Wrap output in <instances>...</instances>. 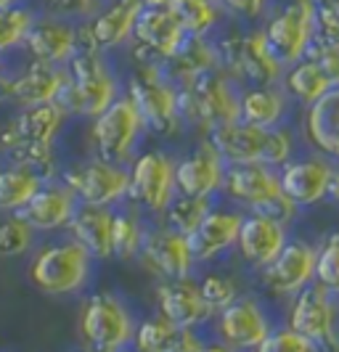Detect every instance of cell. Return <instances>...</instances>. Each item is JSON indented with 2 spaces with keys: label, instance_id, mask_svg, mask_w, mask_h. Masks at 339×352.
<instances>
[{
  "label": "cell",
  "instance_id": "10",
  "mask_svg": "<svg viewBox=\"0 0 339 352\" xmlns=\"http://www.w3.org/2000/svg\"><path fill=\"white\" fill-rule=\"evenodd\" d=\"M130 188L127 199L151 214H162L170 199L178 194L175 188V162L167 151H143L127 164Z\"/></svg>",
  "mask_w": 339,
  "mask_h": 352
},
{
  "label": "cell",
  "instance_id": "13",
  "mask_svg": "<svg viewBox=\"0 0 339 352\" xmlns=\"http://www.w3.org/2000/svg\"><path fill=\"white\" fill-rule=\"evenodd\" d=\"M270 331V316L254 297L239 294L228 307L215 313V336L228 350H260Z\"/></svg>",
  "mask_w": 339,
  "mask_h": 352
},
{
  "label": "cell",
  "instance_id": "33",
  "mask_svg": "<svg viewBox=\"0 0 339 352\" xmlns=\"http://www.w3.org/2000/svg\"><path fill=\"white\" fill-rule=\"evenodd\" d=\"M43 183L45 177H40L32 170L8 164L6 170H0V210L19 212L43 188Z\"/></svg>",
  "mask_w": 339,
  "mask_h": 352
},
{
  "label": "cell",
  "instance_id": "2",
  "mask_svg": "<svg viewBox=\"0 0 339 352\" xmlns=\"http://www.w3.org/2000/svg\"><path fill=\"white\" fill-rule=\"evenodd\" d=\"M178 109L183 124H191L204 135L217 124L241 120V90L220 67L201 72L191 82L178 85Z\"/></svg>",
  "mask_w": 339,
  "mask_h": 352
},
{
  "label": "cell",
  "instance_id": "14",
  "mask_svg": "<svg viewBox=\"0 0 339 352\" xmlns=\"http://www.w3.org/2000/svg\"><path fill=\"white\" fill-rule=\"evenodd\" d=\"M138 260L151 273H157L160 278L191 276L194 267H197V260L191 254V244H188V236L175 228H170V226L146 228Z\"/></svg>",
  "mask_w": 339,
  "mask_h": 352
},
{
  "label": "cell",
  "instance_id": "6",
  "mask_svg": "<svg viewBox=\"0 0 339 352\" xmlns=\"http://www.w3.org/2000/svg\"><path fill=\"white\" fill-rule=\"evenodd\" d=\"M143 133H146V122L141 111L125 93L98 117H93L90 141L96 148V157L117 162V164H130Z\"/></svg>",
  "mask_w": 339,
  "mask_h": 352
},
{
  "label": "cell",
  "instance_id": "29",
  "mask_svg": "<svg viewBox=\"0 0 339 352\" xmlns=\"http://www.w3.org/2000/svg\"><path fill=\"white\" fill-rule=\"evenodd\" d=\"M64 120H67V111L56 101H51V104L24 106L6 127L11 130V135L19 138V141L54 146L58 133H61V127H64Z\"/></svg>",
  "mask_w": 339,
  "mask_h": 352
},
{
  "label": "cell",
  "instance_id": "41",
  "mask_svg": "<svg viewBox=\"0 0 339 352\" xmlns=\"http://www.w3.org/2000/svg\"><path fill=\"white\" fill-rule=\"evenodd\" d=\"M316 45H339V0H318L313 48Z\"/></svg>",
  "mask_w": 339,
  "mask_h": 352
},
{
  "label": "cell",
  "instance_id": "17",
  "mask_svg": "<svg viewBox=\"0 0 339 352\" xmlns=\"http://www.w3.org/2000/svg\"><path fill=\"white\" fill-rule=\"evenodd\" d=\"M157 305L162 316L180 329H201L215 318L212 307L204 302L194 276L162 278V283L157 286Z\"/></svg>",
  "mask_w": 339,
  "mask_h": 352
},
{
  "label": "cell",
  "instance_id": "31",
  "mask_svg": "<svg viewBox=\"0 0 339 352\" xmlns=\"http://www.w3.org/2000/svg\"><path fill=\"white\" fill-rule=\"evenodd\" d=\"M281 82H284V90L289 93V98H294V101H300L305 106H313L329 90H334V85L326 77V72L321 69V64L313 56H305L300 61L289 64Z\"/></svg>",
  "mask_w": 339,
  "mask_h": 352
},
{
  "label": "cell",
  "instance_id": "3",
  "mask_svg": "<svg viewBox=\"0 0 339 352\" xmlns=\"http://www.w3.org/2000/svg\"><path fill=\"white\" fill-rule=\"evenodd\" d=\"M127 96L138 106L146 130L154 135L175 138L186 127L178 109V82L160 58H138V67L127 77Z\"/></svg>",
  "mask_w": 339,
  "mask_h": 352
},
{
  "label": "cell",
  "instance_id": "45",
  "mask_svg": "<svg viewBox=\"0 0 339 352\" xmlns=\"http://www.w3.org/2000/svg\"><path fill=\"white\" fill-rule=\"evenodd\" d=\"M307 56H313L321 64V69L326 72L329 82L334 88H339V45H316V48H310Z\"/></svg>",
  "mask_w": 339,
  "mask_h": 352
},
{
  "label": "cell",
  "instance_id": "23",
  "mask_svg": "<svg viewBox=\"0 0 339 352\" xmlns=\"http://www.w3.org/2000/svg\"><path fill=\"white\" fill-rule=\"evenodd\" d=\"M77 207H80V199L67 183L45 180L43 188L19 210V214L35 230H58L69 226Z\"/></svg>",
  "mask_w": 339,
  "mask_h": 352
},
{
  "label": "cell",
  "instance_id": "27",
  "mask_svg": "<svg viewBox=\"0 0 339 352\" xmlns=\"http://www.w3.org/2000/svg\"><path fill=\"white\" fill-rule=\"evenodd\" d=\"M69 233L74 241L93 254V260H109L111 257V228H114V207H98V204H83L74 210L69 220Z\"/></svg>",
  "mask_w": 339,
  "mask_h": 352
},
{
  "label": "cell",
  "instance_id": "34",
  "mask_svg": "<svg viewBox=\"0 0 339 352\" xmlns=\"http://www.w3.org/2000/svg\"><path fill=\"white\" fill-rule=\"evenodd\" d=\"M170 11L188 35L210 37L220 21L223 8L217 0H170Z\"/></svg>",
  "mask_w": 339,
  "mask_h": 352
},
{
  "label": "cell",
  "instance_id": "43",
  "mask_svg": "<svg viewBox=\"0 0 339 352\" xmlns=\"http://www.w3.org/2000/svg\"><path fill=\"white\" fill-rule=\"evenodd\" d=\"M48 8L61 19H90L101 8V0H48Z\"/></svg>",
  "mask_w": 339,
  "mask_h": 352
},
{
  "label": "cell",
  "instance_id": "28",
  "mask_svg": "<svg viewBox=\"0 0 339 352\" xmlns=\"http://www.w3.org/2000/svg\"><path fill=\"white\" fill-rule=\"evenodd\" d=\"M305 138L316 151L339 162V88L329 90L305 111Z\"/></svg>",
  "mask_w": 339,
  "mask_h": 352
},
{
  "label": "cell",
  "instance_id": "12",
  "mask_svg": "<svg viewBox=\"0 0 339 352\" xmlns=\"http://www.w3.org/2000/svg\"><path fill=\"white\" fill-rule=\"evenodd\" d=\"M337 164L334 159L321 154L313 148V154L307 157H292L286 159L278 167V186L281 194L297 207V210H307L321 204L326 194H329V183L334 175Z\"/></svg>",
  "mask_w": 339,
  "mask_h": 352
},
{
  "label": "cell",
  "instance_id": "4",
  "mask_svg": "<svg viewBox=\"0 0 339 352\" xmlns=\"http://www.w3.org/2000/svg\"><path fill=\"white\" fill-rule=\"evenodd\" d=\"M207 141L226 159V164L263 162L270 167H281L294 154V135L284 124L278 127H257L244 120L217 124L207 133Z\"/></svg>",
  "mask_w": 339,
  "mask_h": 352
},
{
  "label": "cell",
  "instance_id": "18",
  "mask_svg": "<svg viewBox=\"0 0 339 352\" xmlns=\"http://www.w3.org/2000/svg\"><path fill=\"white\" fill-rule=\"evenodd\" d=\"M143 8V0H111L107 8H98L80 30V40L96 45L98 51H114L133 40V30Z\"/></svg>",
  "mask_w": 339,
  "mask_h": 352
},
{
  "label": "cell",
  "instance_id": "15",
  "mask_svg": "<svg viewBox=\"0 0 339 352\" xmlns=\"http://www.w3.org/2000/svg\"><path fill=\"white\" fill-rule=\"evenodd\" d=\"M186 37L188 32L180 27L170 6H143L138 21H135V30H133V40L138 45L135 56L167 61L180 51Z\"/></svg>",
  "mask_w": 339,
  "mask_h": 352
},
{
  "label": "cell",
  "instance_id": "21",
  "mask_svg": "<svg viewBox=\"0 0 339 352\" xmlns=\"http://www.w3.org/2000/svg\"><path fill=\"white\" fill-rule=\"evenodd\" d=\"M223 191L231 201L244 204L247 210H257L265 201L281 194L278 186V170L263 164V162H244V164H228Z\"/></svg>",
  "mask_w": 339,
  "mask_h": 352
},
{
  "label": "cell",
  "instance_id": "24",
  "mask_svg": "<svg viewBox=\"0 0 339 352\" xmlns=\"http://www.w3.org/2000/svg\"><path fill=\"white\" fill-rule=\"evenodd\" d=\"M24 48L32 53V58L37 61L67 67L69 58L80 48V30H74L69 21L61 16L37 19L24 40Z\"/></svg>",
  "mask_w": 339,
  "mask_h": 352
},
{
  "label": "cell",
  "instance_id": "38",
  "mask_svg": "<svg viewBox=\"0 0 339 352\" xmlns=\"http://www.w3.org/2000/svg\"><path fill=\"white\" fill-rule=\"evenodd\" d=\"M32 241H35V228L19 212L0 217V257L3 260L30 252Z\"/></svg>",
  "mask_w": 339,
  "mask_h": 352
},
{
  "label": "cell",
  "instance_id": "5",
  "mask_svg": "<svg viewBox=\"0 0 339 352\" xmlns=\"http://www.w3.org/2000/svg\"><path fill=\"white\" fill-rule=\"evenodd\" d=\"M93 254L80 241H58L51 247L40 249L35 260L30 263V281L35 283L43 294L64 297L77 294L90 281Z\"/></svg>",
  "mask_w": 339,
  "mask_h": 352
},
{
  "label": "cell",
  "instance_id": "48",
  "mask_svg": "<svg viewBox=\"0 0 339 352\" xmlns=\"http://www.w3.org/2000/svg\"><path fill=\"white\" fill-rule=\"evenodd\" d=\"M19 0H0V8H8V6H17Z\"/></svg>",
  "mask_w": 339,
  "mask_h": 352
},
{
  "label": "cell",
  "instance_id": "44",
  "mask_svg": "<svg viewBox=\"0 0 339 352\" xmlns=\"http://www.w3.org/2000/svg\"><path fill=\"white\" fill-rule=\"evenodd\" d=\"M220 8L241 21H257L268 14L270 0H217Z\"/></svg>",
  "mask_w": 339,
  "mask_h": 352
},
{
  "label": "cell",
  "instance_id": "39",
  "mask_svg": "<svg viewBox=\"0 0 339 352\" xmlns=\"http://www.w3.org/2000/svg\"><path fill=\"white\" fill-rule=\"evenodd\" d=\"M316 254V281L339 297V228L326 233Z\"/></svg>",
  "mask_w": 339,
  "mask_h": 352
},
{
  "label": "cell",
  "instance_id": "11",
  "mask_svg": "<svg viewBox=\"0 0 339 352\" xmlns=\"http://www.w3.org/2000/svg\"><path fill=\"white\" fill-rule=\"evenodd\" d=\"M64 183L77 194L83 204L117 207L120 201L127 199L130 170H127V164H117V162L96 157L67 170Z\"/></svg>",
  "mask_w": 339,
  "mask_h": 352
},
{
  "label": "cell",
  "instance_id": "30",
  "mask_svg": "<svg viewBox=\"0 0 339 352\" xmlns=\"http://www.w3.org/2000/svg\"><path fill=\"white\" fill-rule=\"evenodd\" d=\"M289 114V93L276 85H250L241 90V120L257 127H278Z\"/></svg>",
  "mask_w": 339,
  "mask_h": 352
},
{
  "label": "cell",
  "instance_id": "36",
  "mask_svg": "<svg viewBox=\"0 0 339 352\" xmlns=\"http://www.w3.org/2000/svg\"><path fill=\"white\" fill-rule=\"evenodd\" d=\"M212 199L210 196H188V194H175L170 199L167 210L162 212L164 226L180 230V233H191L201 223V217L212 210Z\"/></svg>",
  "mask_w": 339,
  "mask_h": 352
},
{
  "label": "cell",
  "instance_id": "1",
  "mask_svg": "<svg viewBox=\"0 0 339 352\" xmlns=\"http://www.w3.org/2000/svg\"><path fill=\"white\" fill-rule=\"evenodd\" d=\"M67 74L69 80L56 98V104L67 111V117L74 114V117L93 120L122 96L120 80L109 67L104 51H98L96 45H88L83 40H80L77 53L67 64Z\"/></svg>",
  "mask_w": 339,
  "mask_h": 352
},
{
  "label": "cell",
  "instance_id": "42",
  "mask_svg": "<svg viewBox=\"0 0 339 352\" xmlns=\"http://www.w3.org/2000/svg\"><path fill=\"white\" fill-rule=\"evenodd\" d=\"M318 347L305 339L300 331H294L292 326H286L281 331H270L268 339L260 344V352H316Z\"/></svg>",
  "mask_w": 339,
  "mask_h": 352
},
{
  "label": "cell",
  "instance_id": "37",
  "mask_svg": "<svg viewBox=\"0 0 339 352\" xmlns=\"http://www.w3.org/2000/svg\"><path fill=\"white\" fill-rule=\"evenodd\" d=\"M35 21L37 16L30 8H21V6L0 8V53L24 45V40H27Z\"/></svg>",
  "mask_w": 339,
  "mask_h": 352
},
{
  "label": "cell",
  "instance_id": "16",
  "mask_svg": "<svg viewBox=\"0 0 339 352\" xmlns=\"http://www.w3.org/2000/svg\"><path fill=\"white\" fill-rule=\"evenodd\" d=\"M316 254L318 249L313 244H307L303 239H286L284 249L276 254V260L265 265L263 281L273 294L281 297H294L303 286L316 281Z\"/></svg>",
  "mask_w": 339,
  "mask_h": 352
},
{
  "label": "cell",
  "instance_id": "35",
  "mask_svg": "<svg viewBox=\"0 0 339 352\" xmlns=\"http://www.w3.org/2000/svg\"><path fill=\"white\" fill-rule=\"evenodd\" d=\"M146 226L135 210H114V228H111V257L117 260H135L141 252Z\"/></svg>",
  "mask_w": 339,
  "mask_h": 352
},
{
  "label": "cell",
  "instance_id": "25",
  "mask_svg": "<svg viewBox=\"0 0 339 352\" xmlns=\"http://www.w3.org/2000/svg\"><path fill=\"white\" fill-rule=\"evenodd\" d=\"M135 350L141 352H199L207 350L204 336L199 329H180L173 320L162 316L146 318L135 326L133 336Z\"/></svg>",
  "mask_w": 339,
  "mask_h": 352
},
{
  "label": "cell",
  "instance_id": "40",
  "mask_svg": "<svg viewBox=\"0 0 339 352\" xmlns=\"http://www.w3.org/2000/svg\"><path fill=\"white\" fill-rule=\"evenodd\" d=\"M199 289H201V297L204 302L212 307V313H220L223 307H228L236 297H239V286L233 283L231 276H226V273H204L201 278H199Z\"/></svg>",
  "mask_w": 339,
  "mask_h": 352
},
{
  "label": "cell",
  "instance_id": "7",
  "mask_svg": "<svg viewBox=\"0 0 339 352\" xmlns=\"http://www.w3.org/2000/svg\"><path fill=\"white\" fill-rule=\"evenodd\" d=\"M80 336L96 352H120L135 336V318L117 294H93L80 313Z\"/></svg>",
  "mask_w": 339,
  "mask_h": 352
},
{
  "label": "cell",
  "instance_id": "20",
  "mask_svg": "<svg viewBox=\"0 0 339 352\" xmlns=\"http://www.w3.org/2000/svg\"><path fill=\"white\" fill-rule=\"evenodd\" d=\"M241 220H244V212L228 210V207H212L207 212L201 223L188 233V244L197 265L212 263L231 247H236Z\"/></svg>",
  "mask_w": 339,
  "mask_h": 352
},
{
  "label": "cell",
  "instance_id": "47",
  "mask_svg": "<svg viewBox=\"0 0 339 352\" xmlns=\"http://www.w3.org/2000/svg\"><path fill=\"white\" fill-rule=\"evenodd\" d=\"M143 6H170V0H143Z\"/></svg>",
  "mask_w": 339,
  "mask_h": 352
},
{
  "label": "cell",
  "instance_id": "46",
  "mask_svg": "<svg viewBox=\"0 0 339 352\" xmlns=\"http://www.w3.org/2000/svg\"><path fill=\"white\" fill-rule=\"evenodd\" d=\"M11 80L6 72H3V61H0V101H11Z\"/></svg>",
  "mask_w": 339,
  "mask_h": 352
},
{
  "label": "cell",
  "instance_id": "22",
  "mask_svg": "<svg viewBox=\"0 0 339 352\" xmlns=\"http://www.w3.org/2000/svg\"><path fill=\"white\" fill-rule=\"evenodd\" d=\"M226 159L217 154L210 141H204L194 154L175 162V188L178 194L188 196H210L223 191L226 180Z\"/></svg>",
  "mask_w": 339,
  "mask_h": 352
},
{
  "label": "cell",
  "instance_id": "32",
  "mask_svg": "<svg viewBox=\"0 0 339 352\" xmlns=\"http://www.w3.org/2000/svg\"><path fill=\"white\" fill-rule=\"evenodd\" d=\"M215 67H217V53H215L212 40H207V37H194V35L186 37V43L180 45V51L175 53L173 58L164 61V69H167V74H170L178 85L191 82L201 72L215 69Z\"/></svg>",
  "mask_w": 339,
  "mask_h": 352
},
{
  "label": "cell",
  "instance_id": "19",
  "mask_svg": "<svg viewBox=\"0 0 339 352\" xmlns=\"http://www.w3.org/2000/svg\"><path fill=\"white\" fill-rule=\"evenodd\" d=\"M286 244V226L273 220L263 212L250 210L241 220L239 228V239H236V249L241 254V260L254 267L263 270L265 265L276 260V254L284 249Z\"/></svg>",
  "mask_w": 339,
  "mask_h": 352
},
{
  "label": "cell",
  "instance_id": "9",
  "mask_svg": "<svg viewBox=\"0 0 339 352\" xmlns=\"http://www.w3.org/2000/svg\"><path fill=\"white\" fill-rule=\"evenodd\" d=\"M316 6H318V0H292L276 14H270L265 21V27H263L265 40L284 67L305 58L313 48Z\"/></svg>",
  "mask_w": 339,
  "mask_h": 352
},
{
  "label": "cell",
  "instance_id": "26",
  "mask_svg": "<svg viewBox=\"0 0 339 352\" xmlns=\"http://www.w3.org/2000/svg\"><path fill=\"white\" fill-rule=\"evenodd\" d=\"M67 80H69V74L64 67L35 58L27 69L11 80V98L19 101L21 106L51 104L64 90Z\"/></svg>",
  "mask_w": 339,
  "mask_h": 352
},
{
  "label": "cell",
  "instance_id": "8",
  "mask_svg": "<svg viewBox=\"0 0 339 352\" xmlns=\"http://www.w3.org/2000/svg\"><path fill=\"white\" fill-rule=\"evenodd\" d=\"M294 331L310 339L318 350L339 347V305L337 297L318 281L303 286L289 305V320Z\"/></svg>",
  "mask_w": 339,
  "mask_h": 352
}]
</instances>
